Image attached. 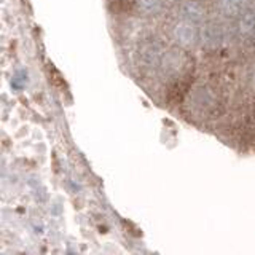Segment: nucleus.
<instances>
[{
    "instance_id": "nucleus-7",
    "label": "nucleus",
    "mask_w": 255,
    "mask_h": 255,
    "mask_svg": "<svg viewBox=\"0 0 255 255\" xmlns=\"http://www.w3.org/2000/svg\"><path fill=\"white\" fill-rule=\"evenodd\" d=\"M238 32L244 37L255 34V11L246 10L238 21Z\"/></svg>"
},
{
    "instance_id": "nucleus-4",
    "label": "nucleus",
    "mask_w": 255,
    "mask_h": 255,
    "mask_svg": "<svg viewBox=\"0 0 255 255\" xmlns=\"http://www.w3.org/2000/svg\"><path fill=\"white\" fill-rule=\"evenodd\" d=\"M163 56H164L163 48L156 42H150V43L142 45L140 51H139V58L143 66H147V67L158 66V64L163 61Z\"/></svg>"
},
{
    "instance_id": "nucleus-6",
    "label": "nucleus",
    "mask_w": 255,
    "mask_h": 255,
    "mask_svg": "<svg viewBox=\"0 0 255 255\" xmlns=\"http://www.w3.org/2000/svg\"><path fill=\"white\" fill-rule=\"evenodd\" d=\"M219 10L227 18H239L247 10V0H219Z\"/></svg>"
},
{
    "instance_id": "nucleus-2",
    "label": "nucleus",
    "mask_w": 255,
    "mask_h": 255,
    "mask_svg": "<svg viewBox=\"0 0 255 255\" xmlns=\"http://www.w3.org/2000/svg\"><path fill=\"white\" fill-rule=\"evenodd\" d=\"M172 37L175 40V43L182 48H191L193 45H196V42L199 40V30L196 29V26L193 22L182 19L180 22H177L172 29Z\"/></svg>"
},
{
    "instance_id": "nucleus-9",
    "label": "nucleus",
    "mask_w": 255,
    "mask_h": 255,
    "mask_svg": "<svg viewBox=\"0 0 255 255\" xmlns=\"http://www.w3.org/2000/svg\"><path fill=\"white\" fill-rule=\"evenodd\" d=\"M254 82H255V70H254Z\"/></svg>"
},
{
    "instance_id": "nucleus-8",
    "label": "nucleus",
    "mask_w": 255,
    "mask_h": 255,
    "mask_svg": "<svg viewBox=\"0 0 255 255\" xmlns=\"http://www.w3.org/2000/svg\"><path fill=\"white\" fill-rule=\"evenodd\" d=\"M135 3L145 14H156L163 10L164 0H135Z\"/></svg>"
},
{
    "instance_id": "nucleus-3",
    "label": "nucleus",
    "mask_w": 255,
    "mask_h": 255,
    "mask_svg": "<svg viewBox=\"0 0 255 255\" xmlns=\"http://www.w3.org/2000/svg\"><path fill=\"white\" fill-rule=\"evenodd\" d=\"M179 13H180V18L190 21L193 24H199L203 22L206 18V10L204 6L198 2V0H185L182 2L180 8H179Z\"/></svg>"
},
{
    "instance_id": "nucleus-5",
    "label": "nucleus",
    "mask_w": 255,
    "mask_h": 255,
    "mask_svg": "<svg viewBox=\"0 0 255 255\" xmlns=\"http://www.w3.org/2000/svg\"><path fill=\"white\" fill-rule=\"evenodd\" d=\"M187 62H188L187 54L180 50H172L169 53H166L161 61L163 69L166 72H169V74H177V72L183 69V66H187Z\"/></svg>"
},
{
    "instance_id": "nucleus-1",
    "label": "nucleus",
    "mask_w": 255,
    "mask_h": 255,
    "mask_svg": "<svg viewBox=\"0 0 255 255\" xmlns=\"http://www.w3.org/2000/svg\"><path fill=\"white\" fill-rule=\"evenodd\" d=\"M223 40H225V32L220 24L214 21L203 22V26L199 27V43H201L207 50H215L219 48Z\"/></svg>"
}]
</instances>
